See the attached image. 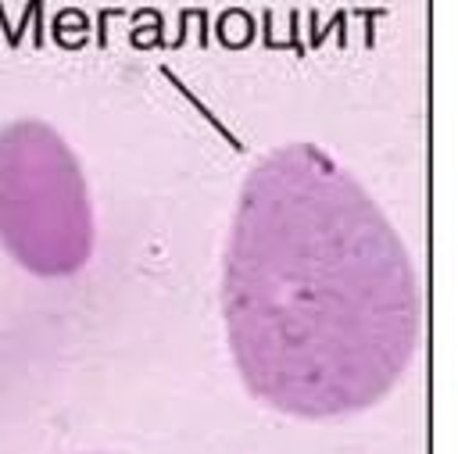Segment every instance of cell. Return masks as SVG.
Returning <instances> with one entry per match:
<instances>
[{"label":"cell","mask_w":458,"mask_h":454,"mask_svg":"<svg viewBox=\"0 0 458 454\" xmlns=\"http://www.w3.org/2000/svg\"><path fill=\"white\" fill-rule=\"evenodd\" d=\"M218 307L247 393L311 422L379 404L422 340L404 240L315 143H279L243 175Z\"/></svg>","instance_id":"6da1fadb"},{"label":"cell","mask_w":458,"mask_h":454,"mask_svg":"<svg viewBox=\"0 0 458 454\" xmlns=\"http://www.w3.org/2000/svg\"><path fill=\"white\" fill-rule=\"evenodd\" d=\"M0 250L32 279L79 275L97 250V211L75 147L43 118L0 125Z\"/></svg>","instance_id":"7a4b0ae2"}]
</instances>
